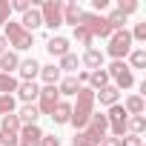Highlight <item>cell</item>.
<instances>
[{"mask_svg":"<svg viewBox=\"0 0 146 146\" xmlns=\"http://www.w3.org/2000/svg\"><path fill=\"white\" fill-rule=\"evenodd\" d=\"M75 98H78V103L72 106L69 123L75 126V129H86V123H89V117H92V112H95V92H92L89 86H80Z\"/></svg>","mask_w":146,"mask_h":146,"instance_id":"cell-1","label":"cell"},{"mask_svg":"<svg viewBox=\"0 0 146 146\" xmlns=\"http://www.w3.org/2000/svg\"><path fill=\"white\" fill-rule=\"evenodd\" d=\"M78 26H83L92 37H112V29H109L106 17H100V15H95V12H83L80 20H78Z\"/></svg>","mask_w":146,"mask_h":146,"instance_id":"cell-2","label":"cell"},{"mask_svg":"<svg viewBox=\"0 0 146 146\" xmlns=\"http://www.w3.org/2000/svg\"><path fill=\"white\" fill-rule=\"evenodd\" d=\"M3 37H6V43L15 46L17 52H26V49H32V43H35V37H32L20 23H12V20L6 23V35H3Z\"/></svg>","mask_w":146,"mask_h":146,"instance_id":"cell-3","label":"cell"},{"mask_svg":"<svg viewBox=\"0 0 146 146\" xmlns=\"http://www.w3.org/2000/svg\"><path fill=\"white\" fill-rule=\"evenodd\" d=\"M40 9V20L46 29H60L63 26V12H60V0H43V3H37Z\"/></svg>","mask_w":146,"mask_h":146,"instance_id":"cell-4","label":"cell"},{"mask_svg":"<svg viewBox=\"0 0 146 146\" xmlns=\"http://www.w3.org/2000/svg\"><path fill=\"white\" fill-rule=\"evenodd\" d=\"M106 52H109V54H112L115 60H123V57H126V54L132 52V35H129L126 29H120V32H112Z\"/></svg>","mask_w":146,"mask_h":146,"instance_id":"cell-5","label":"cell"},{"mask_svg":"<svg viewBox=\"0 0 146 146\" xmlns=\"http://www.w3.org/2000/svg\"><path fill=\"white\" fill-rule=\"evenodd\" d=\"M106 75H109V80L115 78V89L120 92V89H129L132 83H135V78H132V69L123 63V60H115L109 69H106Z\"/></svg>","mask_w":146,"mask_h":146,"instance_id":"cell-6","label":"cell"},{"mask_svg":"<svg viewBox=\"0 0 146 146\" xmlns=\"http://www.w3.org/2000/svg\"><path fill=\"white\" fill-rule=\"evenodd\" d=\"M57 103H60V92H57V86H43L40 95H37V112H40V115H52Z\"/></svg>","mask_w":146,"mask_h":146,"instance_id":"cell-7","label":"cell"},{"mask_svg":"<svg viewBox=\"0 0 146 146\" xmlns=\"http://www.w3.org/2000/svg\"><path fill=\"white\" fill-rule=\"evenodd\" d=\"M106 129H109V120H106V115H100V112H92V117H89V123H86V132L92 135V140H95V143H100V140L106 137Z\"/></svg>","mask_w":146,"mask_h":146,"instance_id":"cell-8","label":"cell"},{"mask_svg":"<svg viewBox=\"0 0 146 146\" xmlns=\"http://www.w3.org/2000/svg\"><path fill=\"white\" fill-rule=\"evenodd\" d=\"M17 146H40V140H43V132H40V126L37 123H32V126H20V132H17Z\"/></svg>","mask_w":146,"mask_h":146,"instance_id":"cell-9","label":"cell"},{"mask_svg":"<svg viewBox=\"0 0 146 146\" xmlns=\"http://www.w3.org/2000/svg\"><path fill=\"white\" fill-rule=\"evenodd\" d=\"M17 72H20V78H23V83H35V78L40 75V63H37L35 57H29V60H20Z\"/></svg>","mask_w":146,"mask_h":146,"instance_id":"cell-10","label":"cell"},{"mask_svg":"<svg viewBox=\"0 0 146 146\" xmlns=\"http://www.w3.org/2000/svg\"><path fill=\"white\" fill-rule=\"evenodd\" d=\"M46 52H49L52 57H66V54H69V40L60 37V35H52L49 43H46Z\"/></svg>","mask_w":146,"mask_h":146,"instance_id":"cell-11","label":"cell"},{"mask_svg":"<svg viewBox=\"0 0 146 146\" xmlns=\"http://www.w3.org/2000/svg\"><path fill=\"white\" fill-rule=\"evenodd\" d=\"M60 12H63V23H72V26H78L83 9L75 3V0H66V3H60Z\"/></svg>","mask_w":146,"mask_h":146,"instance_id":"cell-12","label":"cell"},{"mask_svg":"<svg viewBox=\"0 0 146 146\" xmlns=\"http://www.w3.org/2000/svg\"><path fill=\"white\" fill-rule=\"evenodd\" d=\"M20 26H23L29 35H32L35 29H40V26H43V20H40V9H35V6H32V9L20 17Z\"/></svg>","mask_w":146,"mask_h":146,"instance_id":"cell-13","label":"cell"},{"mask_svg":"<svg viewBox=\"0 0 146 146\" xmlns=\"http://www.w3.org/2000/svg\"><path fill=\"white\" fill-rule=\"evenodd\" d=\"M17 66H20L17 52H3V54H0V72H3V75H12V72H17Z\"/></svg>","mask_w":146,"mask_h":146,"instance_id":"cell-14","label":"cell"},{"mask_svg":"<svg viewBox=\"0 0 146 146\" xmlns=\"http://www.w3.org/2000/svg\"><path fill=\"white\" fill-rule=\"evenodd\" d=\"M37 95H40L37 83H23V80H20V86H17V98H20L23 103H35Z\"/></svg>","mask_w":146,"mask_h":146,"instance_id":"cell-15","label":"cell"},{"mask_svg":"<svg viewBox=\"0 0 146 146\" xmlns=\"http://www.w3.org/2000/svg\"><path fill=\"white\" fill-rule=\"evenodd\" d=\"M95 100H100V106H115V103L120 100V92H117L115 86H106V89L95 92Z\"/></svg>","mask_w":146,"mask_h":146,"instance_id":"cell-16","label":"cell"},{"mask_svg":"<svg viewBox=\"0 0 146 146\" xmlns=\"http://www.w3.org/2000/svg\"><path fill=\"white\" fill-rule=\"evenodd\" d=\"M37 117H40V112H37V106H35V103H26V106L17 112L20 126H32V123H37Z\"/></svg>","mask_w":146,"mask_h":146,"instance_id":"cell-17","label":"cell"},{"mask_svg":"<svg viewBox=\"0 0 146 146\" xmlns=\"http://www.w3.org/2000/svg\"><path fill=\"white\" fill-rule=\"evenodd\" d=\"M89 89L92 92H100V89H106L109 86V75H106V69H95V72H89Z\"/></svg>","mask_w":146,"mask_h":146,"instance_id":"cell-18","label":"cell"},{"mask_svg":"<svg viewBox=\"0 0 146 146\" xmlns=\"http://www.w3.org/2000/svg\"><path fill=\"white\" fill-rule=\"evenodd\" d=\"M54 123H69V117H72V103H66V100H60L57 106H54V112L49 115Z\"/></svg>","mask_w":146,"mask_h":146,"instance_id":"cell-19","label":"cell"},{"mask_svg":"<svg viewBox=\"0 0 146 146\" xmlns=\"http://www.w3.org/2000/svg\"><path fill=\"white\" fill-rule=\"evenodd\" d=\"M40 78L46 80V86H57V83H60V69H57L54 63H49V66H40Z\"/></svg>","mask_w":146,"mask_h":146,"instance_id":"cell-20","label":"cell"},{"mask_svg":"<svg viewBox=\"0 0 146 146\" xmlns=\"http://www.w3.org/2000/svg\"><path fill=\"white\" fill-rule=\"evenodd\" d=\"M78 89H80V83H78V78H75V75H66V78L57 83L60 98H63V95H78Z\"/></svg>","mask_w":146,"mask_h":146,"instance_id":"cell-21","label":"cell"},{"mask_svg":"<svg viewBox=\"0 0 146 146\" xmlns=\"http://www.w3.org/2000/svg\"><path fill=\"white\" fill-rule=\"evenodd\" d=\"M83 63L95 72V69H103V52H98L95 46L92 49H86V54H83Z\"/></svg>","mask_w":146,"mask_h":146,"instance_id":"cell-22","label":"cell"},{"mask_svg":"<svg viewBox=\"0 0 146 146\" xmlns=\"http://www.w3.org/2000/svg\"><path fill=\"white\" fill-rule=\"evenodd\" d=\"M123 109H126V115H143L146 103H143V98H140V95H129V98H126V103H123Z\"/></svg>","mask_w":146,"mask_h":146,"instance_id":"cell-23","label":"cell"},{"mask_svg":"<svg viewBox=\"0 0 146 146\" xmlns=\"http://www.w3.org/2000/svg\"><path fill=\"white\" fill-rule=\"evenodd\" d=\"M143 129H146V117H143V115H129V120H126V132L140 137Z\"/></svg>","mask_w":146,"mask_h":146,"instance_id":"cell-24","label":"cell"},{"mask_svg":"<svg viewBox=\"0 0 146 146\" xmlns=\"http://www.w3.org/2000/svg\"><path fill=\"white\" fill-rule=\"evenodd\" d=\"M17 86H20V80L15 75H3L0 72V95H12V92H17Z\"/></svg>","mask_w":146,"mask_h":146,"instance_id":"cell-25","label":"cell"},{"mask_svg":"<svg viewBox=\"0 0 146 146\" xmlns=\"http://www.w3.org/2000/svg\"><path fill=\"white\" fill-rule=\"evenodd\" d=\"M78 66H80V60H78V54H66V57H60V63H57V69H60V75H63V72H69V75H72V72H78Z\"/></svg>","mask_w":146,"mask_h":146,"instance_id":"cell-26","label":"cell"},{"mask_svg":"<svg viewBox=\"0 0 146 146\" xmlns=\"http://www.w3.org/2000/svg\"><path fill=\"white\" fill-rule=\"evenodd\" d=\"M106 23H109V29H112V32H120V29H126V17H123L117 9H112V12L106 15Z\"/></svg>","mask_w":146,"mask_h":146,"instance_id":"cell-27","label":"cell"},{"mask_svg":"<svg viewBox=\"0 0 146 146\" xmlns=\"http://www.w3.org/2000/svg\"><path fill=\"white\" fill-rule=\"evenodd\" d=\"M126 66H129V69H143V66H146V49H132Z\"/></svg>","mask_w":146,"mask_h":146,"instance_id":"cell-28","label":"cell"},{"mask_svg":"<svg viewBox=\"0 0 146 146\" xmlns=\"http://www.w3.org/2000/svg\"><path fill=\"white\" fill-rule=\"evenodd\" d=\"M0 132H20V120L17 115H6V117H0Z\"/></svg>","mask_w":146,"mask_h":146,"instance_id":"cell-29","label":"cell"},{"mask_svg":"<svg viewBox=\"0 0 146 146\" xmlns=\"http://www.w3.org/2000/svg\"><path fill=\"white\" fill-rule=\"evenodd\" d=\"M15 115V95H0V117Z\"/></svg>","mask_w":146,"mask_h":146,"instance_id":"cell-30","label":"cell"},{"mask_svg":"<svg viewBox=\"0 0 146 146\" xmlns=\"http://www.w3.org/2000/svg\"><path fill=\"white\" fill-rule=\"evenodd\" d=\"M75 40H78L80 46H86V49H92V40H95V37H92V35H89V32H86L83 26H75Z\"/></svg>","mask_w":146,"mask_h":146,"instance_id":"cell-31","label":"cell"},{"mask_svg":"<svg viewBox=\"0 0 146 146\" xmlns=\"http://www.w3.org/2000/svg\"><path fill=\"white\" fill-rule=\"evenodd\" d=\"M72 143H75V146H98V143L92 140V135H89L86 129H80V132H78L75 137H72Z\"/></svg>","mask_w":146,"mask_h":146,"instance_id":"cell-32","label":"cell"},{"mask_svg":"<svg viewBox=\"0 0 146 146\" xmlns=\"http://www.w3.org/2000/svg\"><path fill=\"white\" fill-rule=\"evenodd\" d=\"M9 17H12V3L9 0H0V26H6Z\"/></svg>","mask_w":146,"mask_h":146,"instance_id":"cell-33","label":"cell"},{"mask_svg":"<svg viewBox=\"0 0 146 146\" xmlns=\"http://www.w3.org/2000/svg\"><path fill=\"white\" fill-rule=\"evenodd\" d=\"M117 12L126 17V15H132V12H137V3H135V0H120V3H117Z\"/></svg>","mask_w":146,"mask_h":146,"instance_id":"cell-34","label":"cell"},{"mask_svg":"<svg viewBox=\"0 0 146 146\" xmlns=\"http://www.w3.org/2000/svg\"><path fill=\"white\" fill-rule=\"evenodd\" d=\"M17 135L15 132H0V143H3V146H17Z\"/></svg>","mask_w":146,"mask_h":146,"instance_id":"cell-35","label":"cell"},{"mask_svg":"<svg viewBox=\"0 0 146 146\" xmlns=\"http://www.w3.org/2000/svg\"><path fill=\"white\" fill-rule=\"evenodd\" d=\"M120 146H143V137H137V135H126V137H120Z\"/></svg>","mask_w":146,"mask_h":146,"instance_id":"cell-36","label":"cell"},{"mask_svg":"<svg viewBox=\"0 0 146 146\" xmlns=\"http://www.w3.org/2000/svg\"><path fill=\"white\" fill-rule=\"evenodd\" d=\"M32 9V3H29V0H15V3H12V12H20V15H26Z\"/></svg>","mask_w":146,"mask_h":146,"instance_id":"cell-37","label":"cell"},{"mask_svg":"<svg viewBox=\"0 0 146 146\" xmlns=\"http://www.w3.org/2000/svg\"><path fill=\"white\" fill-rule=\"evenodd\" d=\"M129 35H132V40H146V23H137L135 32H129Z\"/></svg>","mask_w":146,"mask_h":146,"instance_id":"cell-38","label":"cell"},{"mask_svg":"<svg viewBox=\"0 0 146 146\" xmlns=\"http://www.w3.org/2000/svg\"><path fill=\"white\" fill-rule=\"evenodd\" d=\"M40 146H60V137H57V135H43Z\"/></svg>","mask_w":146,"mask_h":146,"instance_id":"cell-39","label":"cell"},{"mask_svg":"<svg viewBox=\"0 0 146 146\" xmlns=\"http://www.w3.org/2000/svg\"><path fill=\"white\" fill-rule=\"evenodd\" d=\"M98 146H120V137H112V135H106Z\"/></svg>","mask_w":146,"mask_h":146,"instance_id":"cell-40","label":"cell"},{"mask_svg":"<svg viewBox=\"0 0 146 146\" xmlns=\"http://www.w3.org/2000/svg\"><path fill=\"white\" fill-rule=\"evenodd\" d=\"M106 6H109V0H92V9H95V15H98V12H103Z\"/></svg>","mask_w":146,"mask_h":146,"instance_id":"cell-41","label":"cell"},{"mask_svg":"<svg viewBox=\"0 0 146 146\" xmlns=\"http://www.w3.org/2000/svg\"><path fill=\"white\" fill-rule=\"evenodd\" d=\"M78 83H80V86L89 83V72H78Z\"/></svg>","mask_w":146,"mask_h":146,"instance_id":"cell-42","label":"cell"},{"mask_svg":"<svg viewBox=\"0 0 146 146\" xmlns=\"http://www.w3.org/2000/svg\"><path fill=\"white\" fill-rule=\"evenodd\" d=\"M3 52H9V43H6V37H3V35H0V54H3Z\"/></svg>","mask_w":146,"mask_h":146,"instance_id":"cell-43","label":"cell"}]
</instances>
